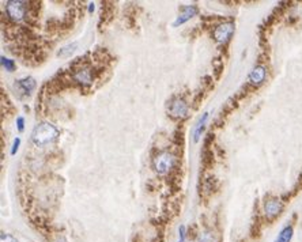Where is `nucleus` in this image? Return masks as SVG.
<instances>
[{
    "instance_id": "obj_1",
    "label": "nucleus",
    "mask_w": 302,
    "mask_h": 242,
    "mask_svg": "<svg viewBox=\"0 0 302 242\" xmlns=\"http://www.w3.org/2000/svg\"><path fill=\"white\" fill-rule=\"evenodd\" d=\"M57 136H59V130L48 121H42L33 128L32 142L37 147H42V146H46V144L55 142Z\"/></svg>"
},
{
    "instance_id": "obj_2",
    "label": "nucleus",
    "mask_w": 302,
    "mask_h": 242,
    "mask_svg": "<svg viewBox=\"0 0 302 242\" xmlns=\"http://www.w3.org/2000/svg\"><path fill=\"white\" fill-rule=\"evenodd\" d=\"M174 161H176V158L171 152L162 151V152L157 154L155 158L152 159V166H154V169H155L158 174L164 176L166 173H169V170L174 166Z\"/></svg>"
},
{
    "instance_id": "obj_3",
    "label": "nucleus",
    "mask_w": 302,
    "mask_h": 242,
    "mask_svg": "<svg viewBox=\"0 0 302 242\" xmlns=\"http://www.w3.org/2000/svg\"><path fill=\"white\" fill-rule=\"evenodd\" d=\"M27 3L20 0H10L6 3V13L13 22H22L26 18Z\"/></svg>"
},
{
    "instance_id": "obj_4",
    "label": "nucleus",
    "mask_w": 302,
    "mask_h": 242,
    "mask_svg": "<svg viewBox=\"0 0 302 242\" xmlns=\"http://www.w3.org/2000/svg\"><path fill=\"white\" fill-rule=\"evenodd\" d=\"M234 33V23L233 22H224L218 25L214 30V39L218 44H226L230 37Z\"/></svg>"
},
{
    "instance_id": "obj_5",
    "label": "nucleus",
    "mask_w": 302,
    "mask_h": 242,
    "mask_svg": "<svg viewBox=\"0 0 302 242\" xmlns=\"http://www.w3.org/2000/svg\"><path fill=\"white\" fill-rule=\"evenodd\" d=\"M169 114L174 118H184L188 114V104L184 99L176 97L170 101L169 105Z\"/></svg>"
},
{
    "instance_id": "obj_6",
    "label": "nucleus",
    "mask_w": 302,
    "mask_h": 242,
    "mask_svg": "<svg viewBox=\"0 0 302 242\" xmlns=\"http://www.w3.org/2000/svg\"><path fill=\"white\" fill-rule=\"evenodd\" d=\"M74 80L82 86H90L93 83V72L90 67H80L78 70H75L73 75Z\"/></svg>"
},
{
    "instance_id": "obj_7",
    "label": "nucleus",
    "mask_w": 302,
    "mask_h": 242,
    "mask_svg": "<svg viewBox=\"0 0 302 242\" xmlns=\"http://www.w3.org/2000/svg\"><path fill=\"white\" fill-rule=\"evenodd\" d=\"M283 204L279 199H268L264 203V214L268 219H274L282 212Z\"/></svg>"
},
{
    "instance_id": "obj_8",
    "label": "nucleus",
    "mask_w": 302,
    "mask_h": 242,
    "mask_svg": "<svg viewBox=\"0 0 302 242\" xmlns=\"http://www.w3.org/2000/svg\"><path fill=\"white\" fill-rule=\"evenodd\" d=\"M199 13V10H197L196 6H184L181 8V13L178 15L176 20L173 22V27H178L181 26V25H184L185 22H188L189 19H192L196 14Z\"/></svg>"
},
{
    "instance_id": "obj_9",
    "label": "nucleus",
    "mask_w": 302,
    "mask_h": 242,
    "mask_svg": "<svg viewBox=\"0 0 302 242\" xmlns=\"http://www.w3.org/2000/svg\"><path fill=\"white\" fill-rule=\"evenodd\" d=\"M265 76H267V71H265V67L263 66H256L252 71H250L249 82L253 86H260L265 80Z\"/></svg>"
},
{
    "instance_id": "obj_10",
    "label": "nucleus",
    "mask_w": 302,
    "mask_h": 242,
    "mask_svg": "<svg viewBox=\"0 0 302 242\" xmlns=\"http://www.w3.org/2000/svg\"><path fill=\"white\" fill-rule=\"evenodd\" d=\"M15 86H17L25 95H30V94L34 92V89H36V80H34L32 76H29V78H23L17 80Z\"/></svg>"
},
{
    "instance_id": "obj_11",
    "label": "nucleus",
    "mask_w": 302,
    "mask_h": 242,
    "mask_svg": "<svg viewBox=\"0 0 302 242\" xmlns=\"http://www.w3.org/2000/svg\"><path fill=\"white\" fill-rule=\"evenodd\" d=\"M207 120H208V113L206 112V113H203V116L199 118V121H197L196 125H195V128H193V142H195V143L199 142V139H200V136H202L204 128H206V123H207Z\"/></svg>"
},
{
    "instance_id": "obj_12",
    "label": "nucleus",
    "mask_w": 302,
    "mask_h": 242,
    "mask_svg": "<svg viewBox=\"0 0 302 242\" xmlns=\"http://www.w3.org/2000/svg\"><path fill=\"white\" fill-rule=\"evenodd\" d=\"M293 234H294V230L291 226H286L281 230L279 236L276 237L275 242H290L291 238H293Z\"/></svg>"
},
{
    "instance_id": "obj_13",
    "label": "nucleus",
    "mask_w": 302,
    "mask_h": 242,
    "mask_svg": "<svg viewBox=\"0 0 302 242\" xmlns=\"http://www.w3.org/2000/svg\"><path fill=\"white\" fill-rule=\"evenodd\" d=\"M76 48H78V44H76V42L67 44V45L60 48L59 52H57V56H60V57H70V56L76 51Z\"/></svg>"
},
{
    "instance_id": "obj_14",
    "label": "nucleus",
    "mask_w": 302,
    "mask_h": 242,
    "mask_svg": "<svg viewBox=\"0 0 302 242\" xmlns=\"http://www.w3.org/2000/svg\"><path fill=\"white\" fill-rule=\"evenodd\" d=\"M1 61H0V63H1V67H3V68H4V70H6V71H8V72H13L14 70H15V61H14V60H11V59H8V57H6V56H1Z\"/></svg>"
},
{
    "instance_id": "obj_15",
    "label": "nucleus",
    "mask_w": 302,
    "mask_h": 242,
    "mask_svg": "<svg viewBox=\"0 0 302 242\" xmlns=\"http://www.w3.org/2000/svg\"><path fill=\"white\" fill-rule=\"evenodd\" d=\"M197 242H217V238L214 236V233L203 231V233H200V236L197 237Z\"/></svg>"
},
{
    "instance_id": "obj_16",
    "label": "nucleus",
    "mask_w": 302,
    "mask_h": 242,
    "mask_svg": "<svg viewBox=\"0 0 302 242\" xmlns=\"http://www.w3.org/2000/svg\"><path fill=\"white\" fill-rule=\"evenodd\" d=\"M19 146H20V139L19 138H15L13 142V147H11V155H15L18 150H19Z\"/></svg>"
},
{
    "instance_id": "obj_17",
    "label": "nucleus",
    "mask_w": 302,
    "mask_h": 242,
    "mask_svg": "<svg viewBox=\"0 0 302 242\" xmlns=\"http://www.w3.org/2000/svg\"><path fill=\"white\" fill-rule=\"evenodd\" d=\"M0 242H18L13 236H10V234H6V233H1V236H0Z\"/></svg>"
},
{
    "instance_id": "obj_18",
    "label": "nucleus",
    "mask_w": 302,
    "mask_h": 242,
    "mask_svg": "<svg viewBox=\"0 0 302 242\" xmlns=\"http://www.w3.org/2000/svg\"><path fill=\"white\" fill-rule=\"evenodd\" d=\"M185 236H187L185 226H180L178 227V242H185Z\"/></svg>"
},
{
    "instance_id": "obj_19",
    "label": "nucleus",
    "mask_w": 302,
    "mask_h": 242,
    "mask_svg": "<svg viewBox=\"0 0 302 242\" xmlns=\"http://www.w3.org/2000/svg\"><path fill=\"white\" fill-rule=\"evenodd\" d=\"M17 128H18V131L22 132L25 130V118L19 116V117H17Z\"/></svg>"
},
{
    "instance_id": "obj_20",
    "label": "nucleus",
    "mask_w": 302,
    "mask_h": 242,
    "mask_svg": "<svg viewBox=\"0 0 302 242\" xmlns=\"http://www.w3.org/2000/svg\"><path fill=\"white\" fill-rule=\"evenodd\" d=\"M94 8H95V7H94V3H90V4H89V13H93Z\"/></svg>"
}]
</instances>
